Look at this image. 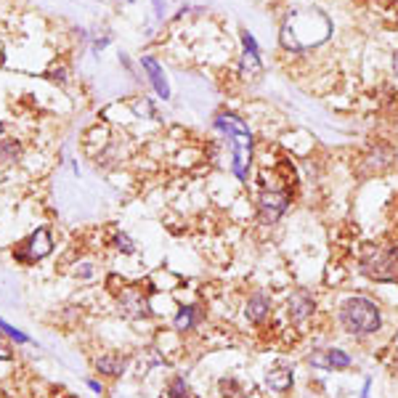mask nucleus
Here are the masks:
<instances>
[{"mask_svg":"<svg viewBox=\"0 0 398 398\" xmlns=\"http://www.w3.org/2000/svg\"><path fill=\"white\" fill-rule=\"evenodd\" d=\"M340 327L353 338H369L382 329V311L372 298L366 295H351L340 303L338 308Z\"/></svg>","mask_w":398,"mask_h":398,"instance_id":"obj_1","label":"nucleus"},{"mask_svg":"<svg viewBox=\"0 0 398 398\" xmlns=\"http://www.w3.org/2000/svg\"><path fill=\"white\" fill-rule=\"evenodd\" d=\"M361 274L379 284H396L398 281V239L372 244L358 263Z\"/></svg>","mask_w":398,"mask_h":398,"instance_id":"obj_2","label":"nucleus"},{"mask_svg":"<svg viewBox=\"0 0 398 398\" xmlns=\"http://www.w3.org/2000/svg\"><path fill=\"white\" fill-rule=\"evenodd\" d=\"M292 204V191L287 186H263L258 194V220L263 226H274Z\"/></svg>","mask_w":398,"mask_h":398,"instance_id":"obj_3","label":"nucleus"},{"mask_svg":"<svg viewBox=\"0 0 398 398\" xmlns=\"http://www.w3.org/2000/svg\"><path fill=\"white\" fill-rule=\"evenodd\" d=\"M51 250H54V237H51V231H48V229H38V231H32V234L14 250V258L19 260V263H27V266H30V263H38V260H43L45 255H51Z\"/></svg>","mask_w":398,"mask_h":398,"instance_id":"obj_4","label":"nucleus"},{"mask_svg":"<svg viewBox=\"0 0 398 398\" xmlns=\"http://www.w3.org/2000/svg\"><path fill=\"white\" fill-rule=\"evenodd\" d=\"M314 314H316V300H314V295L308 290H295L290 295V300H287V316H290V321L303 329L311 321Z\"/></svg>","mask_w":398,"mask_h":398,"instance_id":"obj_5","label":"nucleus"},{"mask_svg":"<svg viewBox=\"0 0 398 398\" xmlns=\"http://www.w3.org/2000/svg\"><path fill=\"white\" fill-rule=\"evenodd\" d=\"M215 128L223 130V133L231 139V143H242V146L253 149V133H250L247 122L239 119L237 115H218V117H215Z\"/></svg>","mask_w":398,"mask_h":398,"instance_id":"obj_6","label":"nucleus"},{"mask_svg":"<svg viewBox=\"0 0 398 398\" xmlns=\"http://www.w3.org/2000/svg\"><path fill=\"white\" fill-rule=\"evenodd\" d=\"M351 364H353V358L342 348H324L321 353L311 356V366L327 369V372H345V369H351Z\"/></svg>","mask_w":398,"mask_h":398,"instance_id":"obj_7","label":"nucleus"},{"mask_svg":"<svg viewBox=\"0 0 398 398\" xmlns=\"http://www.w3.org/2000/svg\"><path fill=\"white\" fill-rule=\"evenodd\" d=\"M274 311V298L266 292V290H255L250 298H247V305H244V316H247V321L250 324H255V327H260L266 318H268V314Z\"/></svg>","mask_w":398,"mask_h":398,"instance_id":"obj_8","label":"nucleus"},{"mask_svg":"<svg viewBox=\"0 0 398 398\" xmlns=\"http://www.w3.org/2000/svg\"><path fill=\"white\" fill-rule=\"evenodd\" d=\"M119 308H122V314L130 318H146L152 314V308H149V298L136 290V287H130V290H125L122 295H119Z\"/></svg>","mask_w":398,"mask_h":398,"instance_id":"obj_9","label":"nucleus"},{"mask_svg":"<svg viewBox=\"0 0 398 398\" xmlns=\"http://www.w3.org/2000/svg\"><path fill=\"white\" fill-rule=\"evenodd\" d=\"M390 165H393V149L377 146V149H372V152L364 157L361 176H379V173H385Z\"/></svg>","mask_w":398,"mask_h":398,"instance_id":"obj_10","label":"nucleus"},{"mask_svg":"<svg viewBox=\"0 0 398 398\" xmlns=\"http://www.w3.org/2000/svg\"><path fill=\"white\" fill-rule=\"evenodd\" d=\"M141 67H143V72H146V78L152 82V88H154V93H157L159 99H170V85H167V80H165V72H162V67H159L157 59H152V56H143L141 59Z\"/></svg>","mask_w":398,"mask_h":398,"instance_id":"obj_11","label":"nucleus"},{"mask_svg":"<svg viewBox=\"0 0 398 398\" xmlns=\"http://www.w3.org/2000/svg\"><path fill=\"white\" fill-rule=\"evenodd\" d=\"M292 382H295V372H292L290 366H274V369H268V375H266V385H268V390H274V393H287V390L292 388Z\"/></svg>","mask_w":398,"mask_h":398,"instance_id":"obj_12","label":"nucleus"},{"mask_svg":"<svg viewBox=\"0 0 398 398\" xmlns=\"http://www.w3.org/2000/svg\"><path fill=\"white\" fill-rule=\"evenodd\" d=\"M128 366V358L119 356V353H104V356L96 358V369L106 377H119Z\"/></svg>","mask_w":398,"mask_h":398,"instance_id":"obj_13","label":"nucleus"},{"mask_svg":"<svg viewBox=\"0 0 398 398\" xmlns=\"http://www.w3.org/2000/svg\"><path fill=\"white\" fill-rule=\"evenodd\" d=\"M199 318H202L199 305H180L178 314H176V321H173V327H176L178 332H189V329H194V327H197Z\"/></svg>","mask_w":398,"mask_h":398,"instance_id":"obj_14","label":"nucleus"},{"mask_svg":"<svg viewBox=\"0 0 398 398\" xmlns=\"http://www.w3.org/2000/svg\"><path fill=\"white\" fill-rule=\"evenodd\" d=\"M239 75L247 82H255L263 75V64H260V54H242V64H239Z\"/></svg>","mask_w":398,"mask_h":398,"instance_id":"obj_15","label":"nucleus"},{"mask_svg":"<svg viewBox=\"0 0 398 398\" xmlns=\"http://www.w3.org/2000/svg\"><path fill=\"white\" fill-rule=\"evenodd\" d=\"M21 157V143L16 139L0 141V165H14Z\"/></svg>","mask_w":398,"mask_h":398,"instance_id":"obj_16","label":"nucleus"},{"mask_svg":"<svg viewBox=\"0 0 398 398\" xmlns=\"http://www.w3.org/2000/svg\"><path fill=\"white\" fill-rule=\"evenodd\" d=\"M167 398H191V393H189V382L183 377H173L167 382Z\"/></svg>","mask_w":398,"mask_h":398,"instance_id":"obj_17","label":"nucleus"},{"mask_svg":"<svg viewBox=\"0 0 398 398\" xmlns=\"http://www.w3.org/2000/svg\"><path fill=\"white\" fill-rule=\"evenodd\" d=\"M220 393H223V398H242V388H239V382L234 377L220 379Z\"/></svg>","mask_w":398,"mask_h":398,"instance_id":"obj_18","label":"nucleus"},{"mask_svg":"<svg viewBox=\"0 0 398 398\" xmlns=\"http://www.w3.org/2000/svg\"><path fill=\"white\" fill-rule=\"evenodd\" d=\"M0 332H3V335H8V338H11V340H16V342H30V338H27L24 332H19V329H14V327H11V324H5L3 318H0Z\"/></svg>","mask_w":398,"mask_h":398,"instance_id":"obj_19","label":"nucleus"},{"mask_svg":"<svg viewBox=\"0 0 398 398\" xmlns=\"http://www.w3.org/2000/svg\"><path fill=\"white\" fill-rule=\"evenodd\" d=\"M239 38H242V48H244V51H247V54H260V45H258V40L253 38V35H250V32H247V30H242V35H239Z\"/></svg>","mask_w":398,"mask_h":398,"instance_id":"obj_20","label":"nucleus"},{"mask_svg":"<svg viewBox=\"0 0 398 398\" xmlns=\"http://www.w3.org/2000/svg\"><path fill=\"white\" fill-rule=\"evenodd\" d=\"M115 244H117V250H122L125 255H130V253L136 250V244L130 242V237H128V234H117V237H115Z\"/></svg>","mask_w":398,"mask_h":398,"instance_id":"obj_21","label":"nucleus"},{"mask_svg":"<svg viewBox=\"0 0 398 398\" xmlns=\"http://www.w3.org/2000/svg\"><path fill=\"white\" fill-rule=\"evenodd\" d=\"M369 390H372V379H364V390H361V398H369Z\"/></svg>","mask_w":398,"mask_h":398,"instance_id":"obj_22","label":"nucleus"},{"mask_svg":"<svg viewBox=\"0 0 398 398\" xmlns=\"http://www.w3.org/2000/svg\"><path fill=\"white\" fill-rule=\"evenodd\" d=\"M154 8H157V16L165 14V0H154Z\"/></svg>","mask_w":398,"mask_h":398,"instance_id":"obj_23","label":"nucleus"},{"mask_svg":"<svg viewBox=\"0 0 398 398\" xmlns=\"http://www.w3.org/2000/svg\"><path fill=\"white\" fill-rule=\"evenodd\" d=\"M88 388H91V390H96V393H101V390H104V388H101L96 379H88Z\"/></svg>","mask_w":398,"mask_h":398,"instance_id":"obj_24","label":"nucleus"},{"mask_svg":"<svg viewBox=\"0 0 398 398\" xmlns=\"http://www.w3.org/2000/svg\"><path fill=\"white\" fill-rule=\"evenodd\" d=\"M393 75H396V80H398V51L393 54Z\"/></svg>","mask_w":398,"mask_h":398,"instance_id":"obj_25","label":"nucleus"},{"mask_svg":"<svg viewBox=\"0 0 398 398\" xmlns=\"http://www.w3.org/2000/svg\"><path fill=\"white\" fill-rule=\"evenodd\" d=\"M0 133H3V122H0Z\"/></svg>","mask_w":398,"mask_h":398,"instance_id":"obj_26","label":"nucleus"}]
</instances>
